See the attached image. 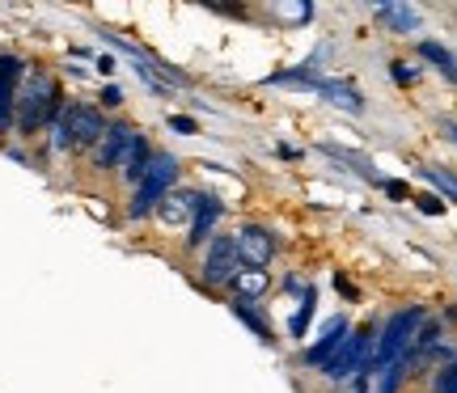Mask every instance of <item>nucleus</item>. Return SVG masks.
Returning a JSON list of instances; mask_svg holds the SVG:
<instances>
[{"mask_svg":"<svg viewBox=\"0 0 457 393\" xmlns=\"http://www.w3.org/2000/svg\"><path fill=\"white\" fill-rule=\"evenodd\" d=\"M369 385H373V373H360V377L352 381V393H369Z\"/></svg>","mask_w":457,"mask_h":393,"instance_id":"nucleus-34","label":"nucleus"},{"mask_svg":"<svg viewBox=\"0 0 457 393\" xmlns=\"http://www.w3.org/2000/svg\"><path fill=\"white\" fill-rule=\"evenodd\" d=\"M390 81L403 85V89H411V85L424 81V68L415 64V60H390Z\"/></svg>","mask_w":457,"mask_h":393,"instance_id":"nucleus-25","label":"nucleus"},{"mask_svg":"<svg viewBox=\"0 0 457 393\" xmlns=\"http://www.w3.org/2000/svg\"><path fill=\"white\" fill-rule=\"evenodd\" d=\"M47 148H55V152H72V119H68V106L47 127Z\"/></svg>","mask_w":457,"mask_h":393,"instance_id":"nucleus-24","label":"nucleus"},{"mask_svg":"<svg viewBox=\"0 0 457 393\" xmlns=\"http://www.w3.org/2000/svg\"><path fill=\"white\" fill-rule=\"evenodd\" d=\"M381 191L390 199H411V186L407 182H394V178H381Z\"/></svg>","mask_w":457,"mask_h":393,"instance_id":"nucleus-30","label":"nucleus"},{"mask_svg":"<svg viewBox=\"0 0 457 393\" xmlns=\"http://www.w3.org/2000/svg\"><path fill=\"white\" fill-rule=\"evenodd\" d=\"M377 17H381L394 34H415L424 26V13L411 9V4H403V0H381V4H377Z\"/></svg>","mask_w":457,"mask_h":393,"instance_id":"nucleus-15","label":"nucleus"},{"mask_svg":"<svg viewBox=\"0 0 457 393\" xmlns=\"http://www.w3.org/2000/svg\"><path fill=\"white\" fill-rule=\"evenodd\" d=\"M114 68H119V64H114V55H98V72H102V77H114Z\"/></svg>","mask_w":457,"mask_h":393,"instance_id":"nucleus-35","label":"nucleus"},{"mask_svg":"<svg viewBox=\"0 0 457 393\" xmlns=\"http://www.w3.org/2000/svg\"><path fill=\"white\" fill-rule=\"evenodd\" d=\"M313 317H318V288H305V296L296 300V313L288 317V339L293 343H305L310 339V326H313Z\"/></svg>","mask_w":457,"mask_h":393,"instance_id":"nucleus-20","label":"nucleus"},{"mask_svg":"<svg viewBox=\"0 0 457 393\" xmlns=\"http://www.w3.org/2000/svg\"><path fill=\"white\" fill-rule=\"evenodd\" d=\"M123 102H128V98H123V89H119L114 81H106V85L98 89V106H102V111H119Z\"/></svg>","mask_w":457,"mask_h":393,"instance_id":"nucleus-27","label":"nucleus"},{"mask_svg":"<svg viewBox=\"0 0 457 393\" xmlns=\"http://www.w3.org/2000/svg\"><path fill=\"white\" fill-rule=\"evenodd\" d=\"M179 178H182V161L174 157V152L157 148V152H153V165H148V174H145V182L131 191L128 212H123V216H128L131 225H140V220H148V216H157L162 199L179 186Z\"/></svg>","mask_w":457,"mask_h":393,"instance_id":"nucleus-3","label":"nucleus"},{"mask_svg":"<svg viewBox=\"0 0 457 393\" xmlns=\"http://www.w3.org/2000/svg\"><path fill=\"white\" fill-rule=\"evenodd\" d=\"M415 51H420V60H424L428 68H436L445 81L457 85V55L445 47L441 38H420V43H415Z\"/></svg>","mask_w":457,"mask_h":393,"instance_id":"nucleus-18","label":"nucleus"},{"mask_svg":"<svg viewBox=\"0 0 457 393\" xmlns=\"http://www.w3.org/2000/svg\"><path fill=\"white\" fill-rule=\"evenodd\" d=\"M318 98L327 102V106H335V111H343V115H364V111H369L364 94H360L352 81H327V77H322V85H318Z\"/></svg>","mask_w":457,"mask_h":393,"instance_id":"nucleus-13","label":"nucleus"},{"mask_svg":"<svg viewBox=\"0 0 457 393\" xmlns=\"http://www.w3.org/2000/svg\"><path fill=\"white\" fill-rule=\"evenodd\" d=\"M233 242H237V262H242V271H267L271 258H276V250H279L276 233L254 225V220L233 233Z\"/></svg>","mask_w":457,"mask_h":393,"instance_id":"nucleus-6","label":"nucleus"},{"mask_svg":"<svg viewBox=\"0 0 457 393\" xmlns=\"http://www.w3.org/2000/svg\"><path fill=\"white\" fill-rule=\"evenodd\" d=\"M228 313L242 322L254 339H259L262 347H276V326H271V317H267V309H259V305H245V300H228Z\"/></svg>","mask_w":457,"mask_h":393,"instance_id":"nucleus-14","label":"nucleus"},{"mask_svg":"<svg viewBox=\"0 0 457 393\" xmlns=\"http://www.w3.org/2000/svg\"><path fill=\"white\" fill-rule=\"evenodd\" d=\"M373 334H377V326L352 330V334L343 339V347L335 351V360L322 368V377H327L330 385H352L360 373H369V364H373Z\"/></svg>","mask_w":457,"mask_h":393,"instance_id":"nucleus-4","label":"nucleus"},{"mask_svg":"<svg viewBox=\"0 0 457 393\" xmlns=\"http://www.w3.org/2000/svg\"><path fill=\"white\" fill-rule=\"evenodd\" d=\"M191 212H195V191H182V186H174V191L162 199L157 220H162V225H170V229H179V225H191Z\"/></svg>","mask_w":457,"mask_h":393,"instance_id":"nucleus-16","label":"nucleus"},{"mask_svg":"<svg viewBox=\"0 0 457 393\" xmlns=\"http://www.w3.org/2000/svg\"><path fill=\"white\" fill-rule=\"evenodd\" d=\"M68 106L60 81L51 77L47 68H26V81L17 89V115H13V131L21 140H34L38 131H47L60 111Z\"/></svg>","mask_w":457,"mask_h":393,"instance_id":"nucleus-1","label":"nucleus"},{"mask_svg":"<svg viewBox=\"0 0 457 393\" xmlns=\"http://www.w3.org/2000/svg\"><path fill=\"white\" fill-rule=\"evenodd\" d=\"M415 208H420L424 216H445L449 212V203H445L436 191H432V195H415Z\"/></svg>","mask_w":457,"mask_h":393,"instance_id":"nucleus-28","label":"nucleus"},{"mask_svg":"<svg viewBox=\"0 0 457 393\" xmlns=\"http://www.w3.org/2000/svg\"><path fill=\"white\" fill-rule=\"evenodd\" d=\"M165 127L174 131V135H199V123L191 115H170L165 119Z\"/></svg>","mask_w":457,"mask_h":393,"instance_id":"nucleus-29","label":"nucleus"},{"mask_svg":"<svg viewBox=\"0 0 457 393\" xmlns=\"http://www.w3.org/2000/svg\"><path fill=\"white\" fill-rule=\"evenodd\" d=\"M432 393H457V360L453 364H441V368H432Z\"/></svg>","mask_w":457,"mask_h":393,"instance_id":"nucleus-26","label":"nucleus"},{"mask_svg":"<svg viewBox=\"0 0 457 393\" xmlns=\"http://www.w3.org/2000/svg\"><path fill=\"white\" fill-rule=\"evenodd\" d=\"M26 60L13 55V51H4L0 55V135L13 127V115H17V89L26 81Z\"/></svg>","mask_w":457,"mask_h":393,"instance_id":"nucleus-11","label":"nucleus"},{"mask_svg":"<svg viewBox=\"0 0 457 393\" xmlns=\"http://www.w3.org/2000/svg\"><path fill=\"white\" fill-rule=\"evenodd\" d=\"M318 152H327V157H335V161L352 165L356 174H364L369 182H377V186H381V174H377V165L369 161V157H360V152H352V148H343V144H327V140L318 144Z\"/></svg>","mask_w":457,"mask_h":393,"instance_id":"nucleus-21","label":"nucleus"},{"mask_svg":"<svg viewBox=\"0 0 457 393\" xmlns=\"http://www.w3.org/2000/svg\"><path fill=\"white\" fill-rule=\"evenodd\" d=\"M411 377H415V373H411V364L398 360V364H390V368H381L373 381H377V393H403V385H407Z\"/></svg>","mask_w":457,"mask_h":393,"instance_id":"nucleus-23","label":"nucleus"},{"mask_svg":"<svg viewBox=\"0 0 457 393\" xmlns=\"http://www.w3.org/2000/svg\"><path fill=\"white\" fill-rule=\"evenodd\" d=\"M420 178H424L428 186H436V195H441L445 203H457V174L453 169H441V165H420Z\"/></svg>","mask_w":457,"mask_h":393,"instance_id":"nucleus-22","label":"nucleus"},{"mask_svg":"<svg viewBox=\"0 0 457 393\" xmlns=\"http://www.w3.org/2000/svg\"><path fill=\"white\" fill-rule=\"evenodd\" d=\"M352 334V322L343 317V313H335V317H327V326H322V334L313 339V343H305V351H301V364L310 368V373H322L330 360H335V351L343 347V339Z\"/></svg>","mask_w":457,"mask_h":393,"instance_id":"nucleus-10","label":"nucleus"},{"mask_svg":"<svg viewBox=\"0 0 457 393\" xmlns=\"http://www.w3.org/2000/svg\"><path fill=\"white\" fill-rule=\"evenodd\" d=\"M267 292H271V271H237L228 283V296L245 300V305H259Z\"/></svg>","mask_w":457,"mask_h":393,"instance_id":"nucleus-17","label":"nucleus"},{"mask_svg":"<svg viewBox=\"0 0 457 393\" xmlns=\"http://www.w3.org/2000/svg\"><path fill=\"white\" fill-rule=\"evenodd\" d=\"M153 140H148L145 131H136V140H131V148H128V157H123V165H119V178L128 182L131 191L145 182V174H148V165H153Z\"/></svg>","mask_w":457,"mask_h":393,"instance_id":"nucleus-12","label":"nucleus"},{"mask_svg":"<svg viewBox=\"0 0 457 393\" xmlns=\"http://www.w3.org/2000/svg\"><path fill=\"white\" fill-rule=\"evenodd\" d=\"M335 288H339V292L347 296V300H360V292H356V288H352V283H347L343 275H335Z\"/></svg>","mask_w":457,"mask_h":393,"instance_id":"nucleus-33","label":"nucleus"},{"mask_svg":"<svg viewBox=\"0 0 457 393\" xmlns=\"http://www.w3.org/2000/svg\"><path fill=\"white\" fill-rule=\"evenodd\" d=\"M228 203L220 195H208V191H195V212H191V225H187V237L182 246L187 250H204L216 237V225L225 220Z\"/></svg>","mask_w":457,"mask_h":393,"instance_id":"nucleus-7","label":"nucleus"},{"mask_svg":"<svg viewBox=\"0 0 457 393\" xmlns=\"http://www.w3.org/2000/svg\"><path fill=\"white\" fill-rule=\"evenodd\" d=\"M237 271H242V262H237V242H233V233H216L212 242L204 246L199 288H208V292H228V283H233Z\"/></svg>","mask_w":457,"mask_h":393,"instance_id":"nucleus-5","label":"nucleus"},{"mask_svg":"<svg viewBox=\"0 0 457 393\" xmlns=\"http://www.w3.org/2000/svg\"><path fill=\"white\" fill-rule=\"evenodd\" d=\"M276 157L279 161H296V157H301V148L296 144H276Z\"/></svg>","mask_w":457,"mask_h":393,"instance_id":"nucleus-32","label":"nucleus"},{"mask_svg":"<svg viewBox=\"0 0 457 393\" xmlns=\"http://www.w3.org/2000/svg\"><path fill=\"white\" fill-rule=\"evenodd\" d=\"M305 288H310V283H305V279H301V275H284V292L305 296Z\"/></svg>","mask_w":457,"mask_h":393,"instance_id":"nucleus-31","label":"nucleus"},{"mask_svg":"<svg viewBox=\"0 0 457 393\" xmlns=\"http://www.w3.org/2000/svg\"><path fill=\"white\" fill-rule=\"evenodd\" d=\"M68 119H72V152H94L111 127V119L98 102H68Z\"/></svg>","mask_w":457,"mask_h":393,"instance_id":"nucleus-8","label":"nucleus"},{"mask_svg":"<svg viewBox=\"0 0 457 393\" xmlns=\"http://www.w3.org/2000/svg\"><path fill=\"white\" fill-rule=\"evenodd\" d=\"M131 140H136V127H131L128 119H111L106 135H102L98 148L89 152V157H94V174H119V165L128 157Z\"/></svg>","mask_w":457,"mask_h":393,"instance_id":"nucleus-9","label":"nucleus"},{"mask_svg":"<svg viewBox=\"0 0 457 393\" xmlns=\"http://www.w3.org/2000/svg\"><path fill=\"white\" fill-rule=\"evenodd\" d=\"M445 135H449V140L457 144V123H445Z\"/></svg>","mask_w":457,"mask_h":393,"instance_id":"nucleus-36","label":"nucleus"},{"mask_svg":"<svg viewBox=\"0 0 457 393\" xmlns=\"http://www.w3.org/2000/svg\"><path fill=\"white\" fill-rule=\"evenodd\" d=\"M432 317L428 313V305H420V300H411V305H398V309L377 326L373 334V364H369V373H381V368H390V364H398L403 356H407L411 347H415V334L424 330V322Z\"/></svg>","mask_w":457,"mask_h":393,"instance_id":"nucleus-2","label":"nucleus"},{"mask_svg":"<svg viewBox=\"0 0 457 393\" xmlns=\"http://www.w3.org/2000/svg\"><path fill=\"white\" fill-rule=\"evenodd\" d=\"M262 85H267V89H313V94H318L322 77H318L310 64H301V68H279L271 77H262Z\"/></svg>","mask_w":457,"mask_h":393,"instance_id":"nucleus-19","label":"nucleus"}]
</instances>
